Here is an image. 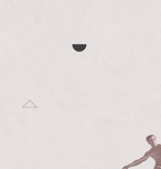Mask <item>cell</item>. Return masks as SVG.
Listing matches in <instances>:
<instances>
[{"instance_id": "1", "label": "cell", "mask_w": 161, "mask_h": 169, "mask_svg": "<svg viewBox=\"0 0 161 169\" xmlns=\"http://www.w3.org/2000/svg\"><path fill=\"white\" fill-rule=\"evenodd\" d=\"M149 158L148 156H144V157H141L140 159H137V160H135L134 163H131V164H129L128 166H125V167H123L121 169H128V168H130V167H134V166H138V165H140V164H142L144 161H146L147 159Z\"/></svg>"}, {"instance_id": "2", "label": "cell", "mask_w": 161, "mask_h": 169, "mask_svg": "<svg viewBox=\"0 0 161 169\" xmlns=\"http://www.w3.org/2000/svg\"><path fill=\"white\" fill-rule=\"evenodd\" d=\"M86 47H87V44H72V48L75 52H78V53L85 51Z\"/></svg>"}, {"instance_id": "3", "label": "cell", "mask_w": 161, "mask_h": 169, "mask_svg": "<svg viewBox=\"0 0 161 169\" xmlns=\"http://www.w3.org/2000/svg\"><path fill=\"white\" fill-rule=\"evenodd\" d=\"M155 169H161V167H159V166H156V167H155Z\"/></svg>"}]
</instances>
